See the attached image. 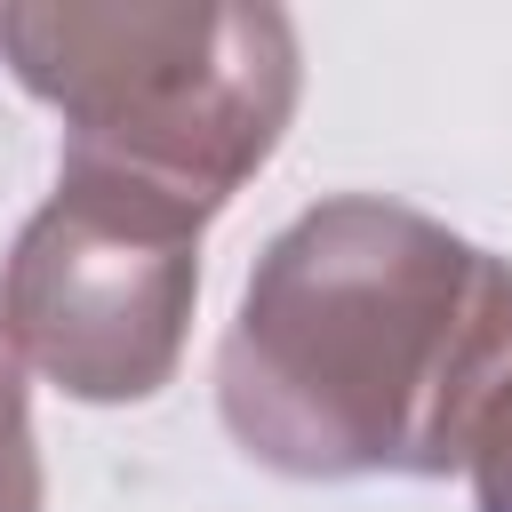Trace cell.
Listing matches in <instances>:
<instances>
[{
	"instance_id": "obj_1",
	"label": "cell",
	"mask_w": 512,
	"mask_h": 512,
	"mask_svg": "<svg viewBox=\"0 0 512 512\" xmlns=\"http://www.w3.org/2000/svg\"><path fill=\"white\" fill-rule=\"evenodd\" d=\"M512 384V264L400 200L296 216L216 352L232 440L296 480L448 472Z\"/></svg>"
},
{
	"instance_id": "obj_2",
	"label": "cell",
	"mask_w": 512,
	"mask_h": 512,
	"mask_svg": "<svg viewBox=\"0 0 512 512\" xmlns=\"http://www.w3.org/2000/svg\"><path fill=\"white\" fill-rule=\"evenodd\" d=\"M0 48L64 112V168L216 216L280 144L296 40L280 8H0Z\"/></svg>"
},
{
	"instance_id": "obj_3",
	"label": "cell",
	"mask_w": 512,
	"mask_h": 512,
	"mask_svg": "<svg viewBox=\"0 0 512 512\" xmlns=\"http://www.w3.org/2000/svg\"><path fill=\"white\" fill-rule=\"evenodd\" d=\"M200 224L208 216L144 184L64 168L0 280V328L16 360H32L72 400L160 392L200 288Z\"/></svg>"
},
{
	"instance_id": "obj_4",
	"label": "cell",
	"mask_w": 512,
	"mask_h": 512,
	"mask_svg": "<svg viewBox=\"0 0 512 512\" xmlns=\"http://www.w3.org/2000/svg\"><path fill=\"white\" fill-rule=\"evenodd\" d=\"M0 512H40V456H32L24 376H16V344H8V328H0Z\"/></svg>"
},
{
	"instance_id": "obj_5",
	"label": "cell",
	"mask_w": 512,
	"mask_h": 512,
	"mask_svg": "<svg viewBox=\"0 0 512 512\" xmlns=\"http://www.w3.org/2000/svg\"><path fill=\"white\" fill-rule=\"evenodd\" d=\"M472 488H480V512H512V384L488 400L480 432H472Z\"/></svg>"
}]
</instances>
